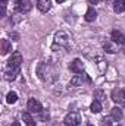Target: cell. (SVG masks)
Here are the masks:
<instances>
[{
    "label": "cell",
    "instance_id": "cell-15",
    "mask_svg": "<svg viewBox=\"0 0 125 126\" xmlns=\"http://www.w3.org/2000/svg\"><path fill=\"white\" fill-rule=\"evenodd\" d=\"M113 10H115L116 13L125 12V1L124 0H116V1L113 3Z\"/></svg>",
    "mask_w": 125,
    "mask_h": 126
},
{
    "label": "cell",
    "instance_id": "cell-21",
    "mask_svg": "<svg viewBox=\"0 0 125 126\" xmlns=\"http://www.w3.org/2000/svg\"><path fill=\"white\" fill-rule=\"evenodd\" d=\"M94 97L97 98V101H102V100H104V93L99 90V91H96V93H94Z\"/></svg>",
    "mask_w": 125,
    "mask_h": 126
},
{
    "label": "cell",
    "instance_id": "cell-11",
    "mask_svg": "<svg viewBox=\"0 0 125 126\" xmlns=\"http://www.w3.org/2000/svg\"><path fill=\"white\" fill-rule=\"evenodd\" d=\"M84 78H85V75H83V73H77V75L71 79L69 85H71V87H80V85H83Z\"/></svg>",
    "mask_w": 125,
    "mask_h": 126
},
{
    "label": "cell",
    "instance_id": "cell-10",
    "mask_svg": "<svg viewBox=\"0 0 125 126\" xmlns=\"http://www.w3.org/2000/svg\"><path fill=\"white\" fill-rule=\"evenodd\" d=\"M37 75H38V78L41 79V81H46L47 79V64L46 63H40L38 66H37Z\"/></svg>",
    "mask_w": 125,
    "mask_h": 126
},
{
    "label": "cell",
    "instance_id": "cell-2",
    "mask_svg": "<svg viewBox=\"0 0 125 126\" xmlns=\"http://www.w3.org/2000/svg\"><path fill=\"white\" fill-rule=\"evenodd\" d=\"M65 126H78L80 122H81V117L77 111H71L65 116Z\"/></svg>",
    "mask_w": 125,
    "mask_h": 126
},
{
    "label": "cell",
    "instance_id": "cell-6",
    "mask_svg": "<svg viewBox=\"0 0 125 126\" xmlns=\"http://www.w3.org/2000/svg\"><path fill=\"white\" fill-rule=\"evenodd\" d=\"M27 107H28V110H30L31 113H40V111L43 110L41 103H40V101H37L35 98H30V100H28Z\"/></svg>",
    "mask_w": 125,
    "mask_h": 126
},
{
    "label": "cell",
    "instance_id": "cell-24",
    "mask_svg": "<svg viewBox=\"0 0 125 126\" xmlns=\"http://www.w3.org/2000/svg\"><path fill=\"white\" fill-rule=\"evenodd\" d=\"M56 1H58V3H63V1H65V0H56Z\"/></svg>",
    "mask_w": 125,
    "mask_h": 126
},
{
    "label": "cell",
    "instance_id": "cell-22",
    "mask_svg": "<svg viewBox=\"0 0 125 126\" xmlns=\"http://www.w3.org/2000/svg\"><path fill=\"white\" fill-rule=\"evenodd\" d=\"M102 0H88V3H91V4H97V3H100Z\"/></svg>",
    "mask_w": 125,
    "mask_h": 126
},
{
    "label": "cell",
    "instance_id": "cell-5",
    "mask_svg": "<svg viewBox=\"0 0 125 126\" xmlns=\"http://www.w3.org/2000/svg\"><path fill=\"white\" fill-rule=\"evenodd\" d=\"M21 63H22V54L19 51H15V53H12L9 62H7V66H10V67H21Z\"/></svg>",
    "mask_w": 125,
    "mask_h": 126
},
{
    "label": "cell",
    "instance_id": "cell-1",
    "mask_svg": "<svg viewBox=\"0 0 125 126\" xmlns=\"http://www.w3.org/2000/svg\"><path fill=\"white\" fill-rule=\"evenodd\" d=\"M55 44H59V48L61 47H65V48H68L69 47V37H68V34L63 31H59L55 34Z\"/></svg>",
    "mask_w": 125,
    "mask_h": 126
},
{
    "label": "cell",
    "instance_id": "cell-16",
    "mask_svg": "<svg viewBox=\"0 0 125 126\" xmlns=\"http://www.w3.org/2000/svg\"><path fill=\"white\" fill-rule=\"evenodd\" d=\"M96 18H97V12L94 10L93 7H90V9L87 10V13H85V21H87V22H93Z\"/></svg>",
    "mask_w": 125,
    "mask_h": 126
},
{
    "label": "cell",
    "instance_id": "cell-19",
    "mask_svg": "<svg viewBox=\"0 0 125 126\" xmlns=\"http://www.w3.org/2000/svg\"><path fill=\"white\" fill-rule=\"evenodd\" d=\"M90 110L93 113H100L102 111V103L97 101V100H94L93 103H91V106H90Z\"/></svg>",
    "mask_w": 125,
    "mask_h": 126
},
{
    "label": "cell",
    "instance_id": "cell-8",
    "mask_svg": "<svg viewBox=\"0 0 125 126\" xmlns=\"http://www.w3.org/2000/svg\"><path fill=\"white\" fill-rule=\"evenodd\" d=\"M69 70L74 72V73H83L84 72V66H83V62L80 59H75L72 60V63L69 64Z\"/></svg>",
    "mask_w": 125,
    "mask_h": 126
},
{
    "label": "cell",
    "instance_id": "cell-17",
    "mask_svg": "<svg viewBox=\"0 0 125 126\" xmlns=\"http://www.w3.org/2000/svg\"><path fill=\"white\" fill-rule=\"evenodd\" d=\"M22 119H24L27 126H35V122H34V119L31 117L30 113H22Z\"/></svg>",
    "mask_w": 125,
    "mask_h": 126
},
{
    "label": "cell",
    "instance_id": "cell-9",
    "mask_svg": "<svg viewBox=\"0 0 125 126\" xmlns=\"http://www.w3.org/2000/svg\"><path fill=\"white\" fill-rule=\"evenodd\" d=\"M37 7H38L40 12L46 13V12L50 10V7H52V1H50V0H38V1H37Z\"/></svg>",
    "mask_w": 125,
    "mask_h": 126
},
{
    "label": "cell",
    "instance_id": "cell-12",
    "mask_svg": "<svg viewBox=\"0 0 125 126\" xmlns=\"http://www.w3.org/2000/svg\"><path fill=\"white\" fill-rule=\"evenodd\" d=\"M112 40H113V43H116V44H124L125 43V35L122 32L119 31H112Z\"/></svg>",
    "mask_w": 125,
    "mask_h": 126
},
{
    "label": "cell",
    "instance_id": "cell-23",
    "mask_svg": "<svg viewBox=\"0 0 125 126\" xmlns=\"http://www.w3.org/2000/svg\"><path fill=\"white\" fill-rule=\"evenodd\" d=\"M10 126H21V125H19L18 122H13V123H12V125H10Z\"/></svg>",
    "mask_w": 125,
    "mask_h": 126
},
{
    "label": "cell",
    "instance_id": "cell-14",
    "mask_svg": "<svg viewBox=\"0 0 125 126\" xmlns=\"http://www.w3.org/2000/svg\"><path fill=\"white\" fill-rule=\"evenodd\" d=\"M110 114H112V119L113 120H116V122H119L121 119H122V110L119 109V107H113L112 110H110Z\"/></svg>",
    "mask_w": 125,
    "mask_h": 126
},
{
    "label": "cell",
    "instance_id": "cell-7",
    "mask_svg": "<svg viewBox=\"0 0 125 126\" xmlns=\"http://www.w3.org/2000/svg\"><path fill=\"white\" fill-rule=\"evenodd\" d=\"M18 73H19V67H10V66H7L4 69V78L7 81H15L16 76H18Z\"/></svg>",
    "mask_w": 125,
    "mask_h": 126
},
{
    "label": "cell",
    "instance_id": "cell-13",
    "mask_svg": "<svg viewBox=\"0 0 125 126\" xmlns=\"http://www.w3.org/2000/svg\"><path fill=\"white\" fill-rule=\"evenodd\" d=\"M0 46H1V48H0V51H1V54H3V56L12 51V44L9 43V40H1V43H0Z\"/></svg>",
    "mask_w": 125,
    "mask_h": 126
},
{
    "label": "cell",
    "instance_id": "cell-3",
    "mask_svg": "<svg viewBox=\"0 0 125 126\" xmlns=\"http://www.w3.org/2000/svg\"><path fill=\"white\" fill-rule=\"evenodd\" d=\"M112 100L118 104V106H122L125 107V91L118 88V90H113L112 91Z\"/></svg>",
    "mask_w": 125,
    "mask_h": 126
},
{
    "label": "cell",
    "instance_id": "cell-20",
    "mask_svg": "<svg viewBox=\"0 0 125 126\" xmlns=\"http://www.w3.org/2000/svg\"><path fill=\"white\" fill-rule=\"evenodd\" d=\"M6 101H7L9 104L16 103V101H18V95H16V93H9V94H7V97H6Z\"/></svg>",
    "mask_w": 125,
    "mask_h": 126
},
{
    "label": "cell",
    "instance_id": "cell-25",
    "mask_svg": "<svg viewBox=\"0 0 125 126\" xmlns=\"http://www.w3.org/2000/svg\"><path fill=\"white\" fill-rule=\"evenodd\" d=\"M119 126H121V125H119Z\"/></svg>",
    "mask_w": 125,
    "mask_h": 126
},
{
    "label": "cell",
    "instance_id": "cell-18",
    "mask_svg": "<svg viewBox=\"0 0 125 126\" xmlns=\"http://www.w3.org/2000/svg\"><path fill=\"white\" fill-rule=\"evenodd\" d=\"M103 48H104L107 53H116V46H113L110 41H104V43H103Z\"/></svg>",
    "mask_w": 125,
    "mask_h": 126
},
{
    "label": "cell",
    "instance_id": "cell-4",
    "mask_svg": "<svg viewBox=\"0 0 125 126\" xmlns=\"http://www.w3.org/2000/svg\"><path fill=\"white\" fill-rule=\"evenodd\" d=\"M15 3H16V4H15V9H16L18 12L27 13V12H30L32 9V4H31L30 0H16Z\"/></svg>",
    "mask_w": 125,
    "mask_h": 126
}]
</instances>
